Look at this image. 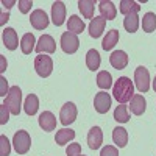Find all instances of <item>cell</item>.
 <instances>
[{
  "label": "cell",
  "instance_id": "cell-15",
  "mask_svg": "<svg viewBox=\"0 0 156 156\" xmlns=\"http://www.w3.org/2000/svg\"><path fill=\"white\" fill-rule=\"evenodd\" d=\"M37 122H39V126H41L44 131H53V129L56 128V117L50 111H44L41 115H39Z\"/></svg>",
  "mask_w": 156,
  "mask_h": 156
},
{
  "label": "cell",
  "instance_id": "cell-8",
  "mask_svg": "<svg viewBox=\"0 0 156 156\" xmlns=\"http://www.w3.org/2000/svg\"><path fill=\"white\" fill-rule=\"evenodd\" d=\"M34 50H36L37 55H42V53H50L51 55V53H55V50H56V42L50 34H42L41 37H39Z\"/></svg>",
  "mask_w": 156,
  "mask_h": 156
},
{
  "label": "cell",
  "instance_id": "cell-33",
  "mask_svg": "<svg viewBox=\"0 0 156 156\" xmlns=\"http://www.w3.org/2000/svg\"><path fill=\"white\" fill-rule=\"evenodd\" d=\"M66 154L67 156H80L81 154V145L80 144H69Z\"/></svg>",
  "mask_w": 156,
  "mask_h": 156
},
{
  "label": "cell",
  "instance_id": "cell-14",
  "mask_svg": "<svg viewBox=\"0 0 156 156\" xmlns=\"http://www.w3.org/2000/svg\"><path fill=\"white\" fill-rule=\"evenodd\" d=\"M109 62H111V66L117 70H122L128 66V55L125 53L123 50H115L111 53L109 56Z\"/></svg>",
  "mask_w": 156,
  "mask_h": 156
},
{
  "label": "cell",
  "instance_id": "cell-7",
  "mask_svg": "<svg viewBox=\"0 0 156 156\" xmlns=\"http://www.w3.org/2000/svg\"><path fill=\"white\" fill-rule=\"evenodd\" d=\"M76 114H78V111H76L75 103H72V101L64 103L61 111H59V122L67 126V125H70L76 120Z\"/></svg>",
  "mask_w": 156,
  "mask_h": 156
},
{
  "label": "cell",
  "instance_id": "cell-19",
  "mask_svg": "<svg viewBox=\"0 0 156 156\" xmlns=\"http://www.w3.org/2000/svg\"><path fill=\"white\" fill-rule=\"evenodd\" d=\"M36 39H34V34L33 33H25L20 39V50H22V53L23 55H30L31 51L36 48Z\"/></svg>",
  "mask_w": 156,
  "mask_h": 156
},
{
  "label": "cell",
  "instance_id": "cell-32",
  "mask_svg": "<svg viewBox=\"0 0 156 156\" xmlns=\"http://www.w3.org/2000/svg\"><path fill=\"white\" fill-rule=\"evenodd\" d=\"M11 151V145H9V140L5 134L0 136V156H9Z\"/></svg>",
  "mask_w": 156,
  "mask_h": 156
},
{
  "label": "cell",
  "instance_id": "cell-25",
  "mask_svg": "<svg viewBox=\"0 0 156 156\" xmlns=\"http://www.w3.org/2000/svg\"><path fill=\"white\" fill-rule=\"evenodd\" d=\"M23 109H25V112H27V115H34L37 112V109H39V98H37V95L30 94L27 98H25Z\"/></svg>",
  "mask_w": 156,
  "mask_h": 156
},
{
  "label": "cell",
  "instance_id": "cell-41",
  "mask_svg": "<svg viewBox=\"0 0 156 156\" xmlns=\"http://www.w3.org/2000/svg\"><path fill=\"white\" fill-rule=\"evenodd\" d=\"M153 90L156 92V76H154V80H153Z\"/></svg>",
  "mask_w": 156,
  "mask_h": 156
},
{
  "label": "cell",
  "instance_id": "cell-42",
  "mask_svg": "<svg viewBox=\"0 0 156 156\" xmlns=\"http://www.w3.org/2000/svg\"><path fill=\"white\" fill-rule=\"evenodd\" d=\"M80 156H84V154H80Z\"/></svg>",
  "mask_w": 156,
  "mask_h": 156
},
{
  "label": "cell",
  "instance_id": "cell-28",
  "mask_svg": "<svg viewBox=\"0 0 156 156\" xmlns=\"http://www.w3.org/2000/svg\"><path fill=\"white\" fill-rule=\"evenodd\" d=\"M139 9H140L139 3L133 2V0H122L119 3V11L123 16H128V14H131V12H137Z\"/></svg>",
  "mask_w": 156,
  "mask_h": 156
},
{
  "label": "cell",
  "instance_id": "cell-18",
  "mask_svg": "<svg viewBox=\"0 0 156 156\" xmlns=\"http://www.w3.org/2000/svg\"><path fill=\"white\" fill-rule=\"evenodd\" d=\"M131 103H129V109H131V112L134 114V115H142L145 112V109H147V101H145V98L142 97L140 94H136V95H133V98L129 100Z\"/></svg>",
  "mask_w": 156,
  "mask_h": 156
},
{
  "label": "cell",
  "instance_id": "cell-9",
  "mask_svg": "<svg viewBox=\"0 0 156 156\" xmlns=\"http://www.w3.org/2000/svg\"><path fill=\"white\" fill-rule=\"evenodd\" d=\"M94 108L98 114H106L111 108V95L106 92H98L94 97Z\"/></svg>",
  "mask_w": 156,
  "mask_h": 156
},
{
  "label": "cell",
  "instance_id": "cell-3",
  "mask_svg": "<svg viewBox=\"0 0 156 156\" xmlns=\"http://www.w3.org/2000/svg\"><path fill=\"white\" fill-rule=\"evenodd\" d=\"M12 145H14L16 153H19V154L28 153L30 147H31V137H30V134L25 131V129H19V131H16L14 137H12Z\"/></svg>",
  "mask_w": 156,
  "mask_h": 156
},
{
  "label": "cell",
  "instance_id": "cell-12",
  "mask_svg": "<svg viewBox=\"0 0 156 156\" xmlns=\"http://www.w3.org/2000/svg\"><path fill=\"white\" fill-rule=\"evenodd\" d=\"M2 39H3V45L8 50H16L19 47V37H17V33L14 28L6 27L2 33Z\"/></svg>",
  "mask_w": 156,
  "mask_h": 156
},
{
  "label": "cell",
  "instance_id": "cell-27",
  "mask_svg": "<svg viewBox=\"0 0 156 156\" xmlns=\"http://www.w3.org/2000/svg\"><path fill=\"white\" fill-rule=\"evenodd\" d=\"M97 86L103 90H108L111 86H112V76L109 72L106 70H101L97 73Z\"/></svg>",
  "mask_w": 156,
  "mask_h": 156
},
{
  "label": "cell",
  "instance_id": "cell-24",
  "mask_svg": "<svg viewBox=\"0 0 156 156\" xmlns=\"http://www.w3.org/2000/svg\"><path fill=\"white\" fill-rule=\"evenodd\" d=\"M86 28V25L83 22V19H80L78 16H70L69 17V22H67V31L73 33V34H80L83 33V30Z\"/></svg>",
  "mask_w": 156,
  "mask_h": 156
},
{
  "label": "cell",
  "instance_id": "cell-37",
  "mask_svg": "<svg viewBox=\"0 0 156 156\" xmlns=\"http://www.w3.org/2000/svg\"><path fill=\"white\" fill-rule=\"evenodd\" d=\"M8 92H9V89H8L6 78L5 76H0V95L5 97V95H8Z\"/></svg>",
  "mask_w": 156,
  "mask_h": 156
},
{
  "label": "cell",
  "instance_id": "cell-40",
  "mask_svg": "<svg viewBox=\"0 0 156 156\" xmlns=\"http://www.w3.org/2000/svg\"><path fill=\"white\" fill-rule=\"evenodd\" d=\"M8 17H9V14H8V12H2V19H0V23H5L6 20H8Z\"/></svg>",
  "mask_w": 156,
  "mask_h": 156
},
{
  "label": "cell",
  "instance_id": "cell-10",
  "mask_svg": "<svg viewBox=\"0 0 156 156\" xmlns=\"http://www.w3.org/2000/svg\"><path fill=\"white\" fill-rule=\"evenodd\" d=\"M30 23L36 30H44L48 27V17L44 9H34L30 16Z\"/></svg>",
  "mask_w": 156,
  "mask_h": 156
},
{
  "label": "cell",
  "instance_id": "cell-16",
  "mask_svg": "<svg viewBox=\"0 0 156 156\" xmlns=\"http://www.w3.org/2000/svg\"><path fill=\"white\" fill-rule=\"evenodd\" d=\"M105 27H106V19H103L101 16L94 17L92 20H90V23H89V34L92 36L94 39H97V37H100L103 34Z\"/></svg>",
  "mask_w": 156,
  "mask_h": 156
},
{
  "label": "cell",
  "instance_id": "cell-26",
  "mask_svg": "<svg viewBox=\"0 0 156 156\" xmlns=\"http://www.w3.org/2000/svg\"><path fill=\"white\" fill-rule=\"evenodd\" d=\"M123 27L128 33H136L139 28V17H137V12H131V14L125 16L123 19Z\"/></svg>",
  "mask_w": 156,
  "mask_h": 156
},
{
  "label": "cell",
  "instance_id": "cell-6",
  "mask_svg": "<svg viewBox=\"0 0 156 156\" xmlns=\"http://www.w3.org/2000/svg\"><path fill=\"white\" fill-rule=\"evenodd\" d=\"M134 84H136L139 92H147V90L150 89V73H148V69H145L144 66H139L134 70Z\"/></svg>",
  "mask_w": 156,
  "mask_h": 156
},
{
  "label": "cell",
  "instance_id": "cell-17",
  "mask_svg": "<svg viewBox=\"0 0 156 156\" xmlns=\"http://www.w3.org/2000/svg\"><path fill=\"white\" fill-rule=\"evenodd\" d=\"M98 11H100L101 17L106 20H112L117 16V9H115L114 3L109 2V0H101V2H98Z\"/></svg>",
  "mask_w": 156,
  "mask_h": 156
},
{
  "label": "cell",
  "instance_id": "cell-13",
  "mask_svg": "<svg viewBox=\"0 0 156 156\" xmlns=\"http://www.w3.org/2000/svg\"><path fill=\"white\" fill-rule=\"evenodd\" d=\"M51 20L56 27H61L66 20V5L62 2H55L51 5Z\"/></svg>",
  "mask_w": 156,
  "mask_h": 156
},
{
  "label": "cell",
  "instance_id": "cell-34",
  "mask_svg": "<svg viewBox=\"0 0 156 156\" xmlns=\"http://www.w3.org/2000/svg\"><path fill=\"white\" fill-rule=\"evenodd\" d=\"M9 114H11V111L8 109L6 105H0V123L5 125L9 119Z\"/></svg>",
  "mask_w": 156,
  "mask_h": 156
},
{
  "label": "cell",
  "instance_id": "cell-21",
  "mask_svg": "<svg viewBox=\"0 0 156 156\" xmlns=\"http://www.w3.org/2000/svg\"><path fill=\"white\" fill-rule=\"evenodd\" d=\"M112 140H114V144L119 148H123L128 144V133H126V129L122 128V126L114 128L112 129Z\"/></svg>",
  "mask_w": 156,
  "mask_h": 156
},
{
  "label": "cell",
  "instance_id": "cell-36",
  "mask_svg": "<svg viewBox=\"0 0 156 156\" xmlns=\"http://www.w3.org/2000/svg\"><path fill=\"white\" fill-rule=\"evenodd\" d=\"M100 156H119V150L112 145H106L105 148H101Z\"/></svg>",
  "mask_w": 156,
  "mask_h": 156
},
{
  "label": "cell",
  "instance_id": "cell-1",
  "mask_svg": "<svg viewBox=\"0 0 156 156\" xmlns=\"http://www.w3.org/2000/svg\"><path fill=\"white\" fill-rule=\"evenodd\" d=\"M112 95L120 105H125L134 95V84L131 83V80L128 76H120L112 87Z\"/></svg>",
  "mask_w": 156,
  "mask_h": 156
},
{
  "label": "cell",
  "instance_id": "cell-2",
  "mask_svg": "<svg viewBox=\"0 0 156 156\" xmlns=\"http://www.w3.org/2000/svg\"><path fill=\"white\" fill-rule=\"evenodd\" d=\"M3 105L8 106L12 115H19L20 114V106H22V90L19 86H12L9 87V92L3 101Z\"/></svg>",
  "mask_w": 156,
  "mask_h": 156
},
{
  "label": "cell",
  "instance_id": "cell-23",
  "mask_svg": "<svg viewBox=\"0 0 156 156\" xmlns=\"http://www.w3.org/2000/svg\"><path fill=\"white\" fill-rule=\"evenodd\" d=\"M75 139V131L70 128H62V129H58L56 131V136H55V142L58 145H66L69 140H73Z\"/></svg>",
  "mask_w": 156,
  "mask_h": 156
},
{
  "label": "cell",
  "instance_id": "cell-20",
  "mask_svg": "<svg viewBox=\"0 0 156 156\" xmlns=\"http://www.w3.org/2000/svg\"><path fill=\"white\" fill-rule=\"evenodd\" d=\"M78 9L81 11V14L84 19H90L92 20L94 16V9H95V2L94 0H80L78 2Z\"/></svg>",
  "mask_w": 156,
  "mask_h": 156
},
{
  "label": "cell",
  "instance_id": "cell-22",
  "mask_svg": "<svg viewBox=\"0 0 156 156\" xmlns=\"http://www.w3.org/2000/svg\"><path fill=\"white\" fill-rule=\"evenodd\" d=\"M101 64V58H100V53L95 50V48H90L87 53H86V66L89 70H97Z\"/></svg>",
  "mask_w": 156,
  "mask_h": 156
},
{
  "label": "cell",
  "instance_id": "cell-29",
  "mask_svg": "<svg viewBox=\"0 0 156 156\" xmlns=\"http://www.w3.org/2000/svg\"><path fill=\"white\" fill-rule=\"evenodd\" d=\"M142 28L145 33H153L156 30V14L154 12H145L142 19Z\"/></svg>",
  "mask_w": 156,
  "mask_h": 156
},
{
  "label": "cell",
  "instance_id": "cell-11",
  "mask_svg": "<svg viewBox=\"0 0 156 156\" xmlns=\"http://www.w3.org/2000/svg\"><path fill=\"white\" fill-rule=\"evenodd\" d=\"M103 144V131L100 126H92L87 133V145L90 150H98Z\"/></svg>",
  "mask_w": 156,
  "mask_h": 156
},
{
  "label": "cell",
  "instance_id": "cell-30",
  "mask_svg": "<svg viewBox=\"0 0 156 156\" xmlns=\"http://www.w3.org/2000/svg\"><path fill=\"white\" fill-rule=\"evenodd\" d=\"M117 42H119V31L111 30V31L106 33L105 39H103V42H101V47H103V50H111Z\"/></svg>",
  "mask_w": 156,
  "mask_h": 156
},
{
  "label": "cell",
  "instance_id": "cell-5",
  "mask_svg": "<svg viewBox=\"0 0 156 156\" xmlns=\"http://www.w3.org/2000/svg\"><path fill=\"white\" fill-rule=\"evenodd\" d=\"M61 48L64 53L67 55H73L75 51L78 50V47H80V39H78L76 34L70 33V31H64L61 34Z\"/></svg>",
  "mask_w": 156,
  "mask_h": 156
},
{
  "label": "cell",
  "instance_id": "cell-35",
  "mask_svg": "<svg viewBox=\"0 0 156 156\" xmlns=\"http://www.w3.org/2000/svg\"><path fill=\"white\" fill-rule=\"evenodd\" d=\"M17 5H19V9H20L22 14H27V12L31 9V6H33V2L31 0H19Z\"/></svg>",
  "mask_w": 156,
  "mask_h": 156
},
{
  "label": "cell",
  "instance_id": "cell-31",
  "mask_svg": "<svg viewBox=\"0 0 156 156\" xmlns=\"http://www.w3.org/2000/svg\"><path fill=\"white\" fill-rule=\"evenodd\" d=\"M114 120H117L119 123H126L129 122V112L126 105H119L114 109Z\"/></svg>",
  "mask_w": 156,
  "mask_h": 156
},
{
  "label": "cell",
  "instance_id": "cell-4",
  "mask_svg": "<svg viewBox=\"0 0 156 156\" xmlns=\"http://www.w3.org/2000/svg\"><path fill=\"white\" fill-rule=\"evenodd\" d=\"M34 70L41 78H47L53 72V61L47 55H37L34 58Z\"/></svg>",
  "mask_w": 156,
  "mask_h": 156
},
{
  "label": "cell",
  "instance_id": "cell-39",
  "mask_svg": "<svg viewBox=\"0 0 156 156\" xmlns=\"http://www.w3.org/2000/svg\"><path fill=\"white\" fill-rule=\"evenodd\" d=\"M0 61H2V66H0V72H5L6 70V61H5V58L0 55Z\"/></svg>",
  "mask_w": 156,
  "mask_h": 156
},
{
  "label": "cell",
  "instance_id": "cell-38",
  "mask_svg": "<svg viewBox=\"0 0 156 156\" xmlns=\"http://www.w3.org/2000/svg\"><path fill=\"white\" fill-rule=\"evenodd\" d=\"M14 3H16L14 0H8V2H6V0H3V2H2V5H3V6H6V9H9V8H11L12 5H14Z\"/></svg>",
  "mask_w": 156,
  "mask_h": 156
}]
</instances>
